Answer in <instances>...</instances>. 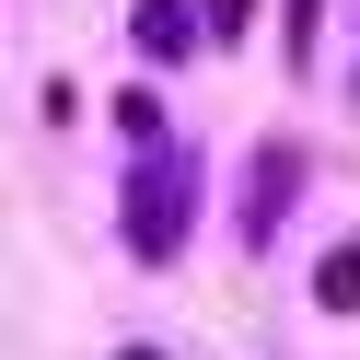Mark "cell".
<instances>
[{"mask_svg": "<svg viewBox=\"0 0 360 360\" xmlns=\"http://www.w3.org/2000/svg\"><path fill=\"white\" fill-rule=\"evenodd\" d=\"M326 302H337V314L360 302V244H337V256H326Z\"/></svg>", "mask_w": 360, "mask_h": 360, "instance_id": "2", "label": "cell"}, {"mask_svg": "<svg viewBox=\"0 0 360 360\" xmlns=\"http://www.w3.org/2000/svg\"><path fill=\"white\" fill-rule=\"evenodd\" d=\"M140 47H151V58L186 47V0H140Z\"/></svg>", "mask_w": 360, "mask_h": 360, "instance_id": "1", "label": "cell"}]
</instances>
